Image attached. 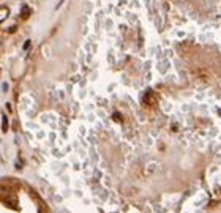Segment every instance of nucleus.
Segmentation results:
<instances>
[{
    "mask_svg": "<svg viewBox=\"0 0 221 213\" xmlns=\"http://www.w3.org/2000/svg\"><path fill=\"white\" fill-rule=\"evenodd\" d=\"M29 48H30V40H27V41L24 43V51H27Z\"/></svg>",
    "mask_w": 221,
    "mask_h": 213,
    "instance_id": "nucleus-3",
    "label": "nucleus"
},
{
    "mask_svg": "<svg viewBox=\"0 0 221 213\" xmlns=\"http://www.w3.org/2000/svg\"><path fill=\"white\" fill-rule=\"evenodd\" d=\"M2 131H3V133L8 131V118H6V115L2 117Z\"/></svg>",
    "mask_w": 221,
    "mask_h": 213,
    "instance_id": "nucleus-2",
    "label": "nucleus"
},
{
    "mask_svg": "<svg viewBox=\"0 0 221 213\" xmlns=\"http://www.w3.org/2000/svg\"><path fill=\"white\" fill-rule=\"evenodd\" d=\"M30 16V8L29 6H24L22 8V13H21V19H27Z\"/></svg>",
    "mask_w": 221,
    "mask_h": 213,
    "instance_id": "nucleus-1",
    "label": "nucleus"
}]
</instances>
